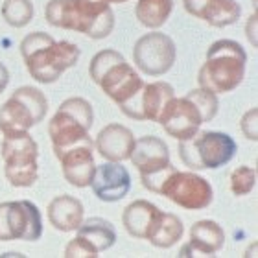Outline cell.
Masks as SVG:
<instances>
[{
  "instance_id": "cell-17",
  "label": "cell",
  "mask_w": 258,
  "mask_h": 258,
  "mask_svg": "<svg viewBox=\"0 0 258 258\" xmlns=\"http://www.w3.org/2000/svg\"><path fill=\"white\" fill-rule=\"evenodd\" d=\"M91 186L98 199H102L105 203H114L127 196V192L131 190V177L125 166H122L120 162L109 161L96 166Z\"/></svg>"
},
{
  "instance_id": "cell-18",
  "label": "cell",
  "mask_w": 258,
  "mask_h": 258,
  "mask_svg": "<svg viewBox=\"0 0 258 258\" xmlns=\"http://www.w3.org/2000/svg\"><path fill=\"white\" fill-rule=\"evenodd\" d=\"M183 6L188 15L201 19L212 28L231 26L242 15L236 0H183Z\"/></svg>"
},
{
  "instance_id": "cell-15",
  "label": "cell",
  "mask_w": 258,
  "mask_h": 258,
  "mask_svg": "<svg viewBox=\"0 0 258 258\" xmlns=\"http://www.w3.org/2000/svg\"><path fill=\"white\" fill-rule=\"evenodd\" d=\"M175 96L173 87L166 81H155V83H144L142 91L125 105L120 109L125 116L133 120H150L157 122L162 114L168 102Z\"/></svg>"
},
{
  "instance_id": "cell-12",
  "label": "cell",
  "mask_w": 258,
  "mask_h": 258,
  "mask_svg": "<svg viewBox=\"0 0 258 258\" xmlns=\"http://www.w3.org/2000/svg\"><path fill=\"white\" fill-rule=\"evenodd\" d=\"M43 234V218L32 201L0 203V242H35Z\"/></svg>"
},
{
  "instance_id": "cell-10",
  "label": "cell",
  "mask_w": 258,
  "mask_h": 258,
  "mask_svg": "<svg viewBox=\"0 0 258 258\" xmlns=\"http://www.w3.org/2000/svg\"><path fill=\"white\" fill-rule=\"evenodd\" d=\"M129 159L139 170L142 186L155 194L161 188L162 181L175 170V166L170 162L168 146L164 144V140L153 135L135 140V148Z\"/></svg>"
},
{
  "instance_id": "cell-6",
  "label": "cell",
  "mask_w": 258,
  "mask_h": 258,
  "mask_svg": "<svg viewBox=\"0 0 258 258\" xmlns=\"http://www.w3.org/2000/svg\"><path fill=\"white\" fill-rule=\"evenodd\" d=\"M238 146L232 137L220 131H198L179 140V157L192 170H216L236 157Z\"/></svg>"
},
{
  "instance_id": "cell-13",
  "label": "cell",
  "mask_w": 258,
  "mask_h": 258,
  "mask_svg": "<svg viewBox=\"0 0 258 258\" xmlns=\"http://www.w3.org/2000/svg\"><path fill=\"white\" fill-rule=\"evenodd\" d=\"M177 50L173 39L166 33H146L135 43L133 63L146 76H162L175 63Z\"/></svg>"
},
{
  "instance_id": "cell-16",
  "label": "cell",
  "mask_w": 258,
  "mask_h": 258,
  "mask_svg": "<svg viewBox=\"0 0 258 258\" xmlns=\"http://www.w3.org/2000/svg\"><path fill=\"white\" fill-rule=\"evenodd\" d=\"M63 175L72 186L76 188H85L91 186V181L96 172V162H94V142L91 139L81 140L78 144L70 146L61 153L59 157Z\"/></svg>"
},
{
  "instance_id": "cell-7",
  "label": "cell",
  "mask_w": 258,
  "mask_h": 258,
  "mask_svg": "<svg viewBox=\"0 0 258 258\" xmlns=\"http://www.w3.org/2000/svg\"><path fill=\"white\" fill-rule=\"evenodd\" d=\"M94 122L91 102L85 98H69L59 105L48 124L50 142L55 157H59L67 148L81 140L91 139L89 131Z\"/></svg>"
},
{
  "instance_id": "cell-22",
  "label": "cell",
  "mask_w": 258,
  "mask_h": 258,
  "mask_svg": "<svg viewBox=\"0 0 258 258\" xmlns=\"http://www.w3.org/2000/svg\"><path fill=\"white\" fill-rule=\"evenodd\" d=\"M48 220L54 225V229L61 232L76 231L81 225V221L85 220L83 203L69 194H61L50 201Z\"/></svg>"
},
{
  "instance_id": "cell-29",
  "label": "cell",
  "mask_w": 258,
  "mask_h": 258,
  "mask_svg": "<svg viewBox=\"0 0 258 258\" xmlns=\"http://www.w3.org/2000/svg\"><path fill=\"white\" fill-rule=\"evenodd\" d=\"M109 4H111V2H113V4H124V2H127V0H107Z\"/></svg>"
},
{
  "instance_id": "cell-2",
  "label": "cell",
  "mask_w": 258,
  "mask_h": 258,
  "mask_svg": "<svg viewBox=\"0 0 258 258\" xmlns=\"http://www.w3.org/2000/svg\"><path fill=\"white\" fill-rule=\"evenodd\" d=\"M21 55L28 72L39 83H54L80 59V48L70 41H55L44 32H32L21 41Z\"/></svg>"
},
{
  "instance_id": "cell-5",
  "label": "cell",
  "mask_w": 258,
  "mask_h": 258,
  "mask_svg": "<svg viewBox=\"0 0 258 258\" xmlns=\"http://www.w3.org/2000/svg\"><path fill=\"white\" fill-rule=\"evenodd\" d=\"M89 76L120 109H124L144 87L137 70L113 48L102 50L92 57Z\"/></svg>"
},
{
  "instance_id": "cell-9",
  "label": "cell",
  "mask_w": 258,
  "mask_h": 258,
  "mask_svg": "<svg viewBox=\"0 0 258 258\" xmlns=\"http://www.w3.org/2000/svg\"><path fill=\"white\" fill-rule=\"evenodd\" d=\"M46 113L48 100L43 92L37 87H21L0 107V131L2 135L28 131L43 122Z\"/></svg>"
},
{
  "instance_id": "cell-26",
  "label": "cell",
  "mask_w": 258,
  "mask_h": 258,
  "mask_svg": "<svg viewBox=\"0 0 258 258\" xmlns=\"http://www.w3.org/2000/svg\"><path fill=\"white\" fill-rule=\"evenodd\" d=\"M254 184H256V170L253 166H238L231 173V192L236 198L251 194Z\"/></svg>"
},
{
  "instance_id": "cell-8",
  "label": "cell",
  "mask_w": 258,
  "mask_h": 258,
  "mask_svg": "<svg viewBox=\"0 0 258 258\" xmlns=\"http://www.w3.org/2000/svg\"><path fill=\"white\" fill-rule=\"evenodd\" d=\"M4 173L11 186L28 188L39 179V146L28 131L4 135Z\"/></svg>"
},
{
  "instance_id": "cell-20",
  "label": "cell",
  "mask_w": 258,
  "mask_h": 258,
  "mask_svg": "<svg viewBox=\"0 0 258 258\" xmlns=\"http://www.w3.org/2000/svg\"><path fill=\"white\" fill-rule=\"evenodd\" d=\"M94 148L107 161H127L135 148L133 131L122 124H109L96 135Z\"/></svg>"
},
{
  "instance_id": "cell-23",
  "label": "cell",
  "mask_w": 258,
  "mask_h": 258,
  "mask_svg": "<svg viewBox=\"0 0 258 258\" xmlns=\"http://www.w3.org/2000/svg\"><path fill=\"white\" fill-rule=\"evenodd\" d=\"M173 11V0H139L135 6V15L144 28L159 30L166 24Z\"/></svg>"
},
{
  "instance_id": "cell-25",
  "label": "cell",
  "mask_w": 258,
  "mask_h": 258,
  "mask_svg": "<svg viewBox=\"0 0 258 258\" xmlns=\"http://www.w3.org/2000/svg\"><path fill=\"white\" fill-rule=\"evenodd\" d=\"M2 17L6 24L13 28H22L33 19L32 0H6L2 4Z\"/></svg>"
},
{
  "instance_id": "cell-24",
  "label": "cell",
  "mask_w": 258,
  "mask_h": 258,
  "mask_svg": "<svg viewBox=\"0 0 258 258\" xmlns=\"http://www.w3.org/2000/svg\"><path fill=\"white\" fill-rule=\"evenodd\" d=\"M184 234V227L183 221L179 220L175 214H170V212H162L161 221L157 225L153 236L150 238V243L153 247L159 249H168L175 245V243L183 238Z\"/></svg>"
},
{
  "instance_id": "cell-4",
  "label": "cell",
  "mask_w": 258,
  "mask_h": 258,
  "mask_svg": "<svg viewBox=\"0 0 258 258\" xmlns=\"http://www.w3.org/2000/svg\"><path fill=\"white\" fill-rule=\"evenodd\" d=\"M218 109H220L218 94L199 87L183 98L173 96L157 122L170 137L186 140L198 133L201 124H207L214 118Z\"/></svg>"
},
{
  "instance_id": "cell-14",
  "label": "cell",
  "mask_w": 258,
  "mask_h": 258,
  "mask_svg": "<svg viewBox=\"0 0 258 258\" xmlns=\"http://www.w3.org/2000/svg\"><path fill=\"white\" fill-rule=\"evenodd\" d=\"M76 231H78V236L64 249V256L67 258H94L102 251H107L109 247H113L114 242H116V231H114L113 223L103 220V218L83 220Z\"/></svg>"
},
{
  "instance_id": "cell-1",
  "label": "cell",
  "mask_w": 258,
  "mask_h": 258,
  "mask_svg": "<svg viewBox=\"0 0 258 258\" xmlns=\"http://www.w3.org/2000/svg\"><path fill=\"white\" fill-rule=\"evenodd\" d=\"M50 26L105 39L114 28V11L107 0H50L44 10Z\"/></svg>"
},
{
  "instance_id": "cell-19",
  "label": "cell",
  "mask_w": 258,
  "mask_h": 258,
  "mask_svg": "<svg viewBox=\"0 0 258 258\" xmlns=\"http://www.w3.org/2000/svg\"><path fill=\"white\" fill-rule=\"evenodd\" d=\"M161 216L162 210L159 207H155L150 201H144V199H137L124 209L122 223L133 238L150 242V238L153 236V232L161 221Z\"/></svg>"
},
{
  "instance_id": "cell-3",
  "label": "cell",
  "mask_w": 258,
  "mask_h": 258,
  "mask_svg": "<svg viewBox=\"0 0 258 258\" xmlns=\"http://www.w3.org/2000/svg\"><path fill=\"white\" fill-rule=\"evenodd\" d=\"M247 52L238 41L220 39L209 46L205 63L199 69L198 83L214 94L234 91L245 78Z\"/></svg>"
},
{
  "instance_id": "cell-21",
  "label": "cell",
  "mask_w": 258,
  "mask_h": 258,
  "mask_svg": "<svg viewBox=\"0 0 258 258\" xmlns=\"http://www.w3.org/2000/svg\"><path fill=\"white\" fill-rule=\"evenodd\" d=\"M225 243V232L216 221L201 220L196 221L190 229V242L181 251V256H214L220 253Z\"/></svg>"
},
{
  "instance_id": "cell-11",
  "label": "cell",
  "mask_w": 258,
  "mask_h": 258,
  "mask_svg": "<svg viewBox=\"0 0 258 258\" xmlns=\"http://www.w3.org/2000/svg\"><path fill=\"white\" fill-rule=\"evenodd\" d=\"M157 194L186 210L207 209L214 198L212 186L207 179L194 172H181L177 168L162 181Z\"/></svg>"
},
{
  "instance_id": "cell-28",
  "label": "cell",
  "mask_w": 258,
  "mask_h": 258,
  "mask_svg": "<svg viewBox=\"0 0 258 258\" xmlns=\"http://www.w3.org/2000/svg\"><path fill=\"white\" fill-rule=\"evenodd\" d=\"M10 83V72L6 69V64L0 61V94L6 91V87Z\"/></svg>"
},
{
  "instance_id": "cell-27",
  "label": "cell",
  "mask_w": 258,
  "mask_h": 258,
  "mask_svg": "<svg viewBox=\"0 0 258 258\" xmlns=\"http://www.w3.org/2000/svg\"><path fill=\"white\" fill-rule=\"evenodd\" d=\"M242 131L245 135V139L249 140H256L258 139V131H256V109H251L243 114L242 118Z\"/></svg>"
}]
</instances>
